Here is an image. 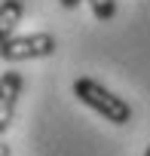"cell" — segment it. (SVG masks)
<instances>
[{
	"instance_id": "obj_1",
	"label": "cell",
	"mask_w": 150,
	"mask_h": 156,
	"mask_svg": "<svg viewBox=\"0 0 150 156\" xmlns=\"http://www.w3.org/2000/svg\"><path fill=\"white\" fill-rule=\"evenodd\" d=\"M73 95H77L86 107H92L95 113H101L107 122H113V126H129L132 122L129 101L113 95L107 86H101L98 80H92V76H77V80H73Z\"/></svg>"
},
{
	"instance_id": "obj_2",
	"label": "cell",
	"mask_w": 150,
	"mask_h": 156,
	"mask_svg": "<svg viewBox=\"0 0 150 156\" xmlns=\"http://www.w3.org/2000/svg\"><path fill=\"white\" fill-rule=\"evenodd\" d=\"M55 37L46 34V31H37V34H25V37H16L9 43H0V55L3 61H34V58H49L55 52Z\"/></svg>"
},
{
	"instance_id": "obj_3",
	"label": "cell",
	"mask_w": 150,
	"mask_h": 156,
	"mask_svg": "<svg viewBox=\"0 0 150 156\" xmlns=\"http://www.w3.org/2000/svg\"><path fill=\"white\" fill-rule=\"evenodd\" d=\"M22 89H25L22 73H19V70H6L3 80H0V135H3V132L12 126V119H16Z\"/></svg>"
},
{
	"instance_id": "obj_4",
	"label": "cell",
	"mask_w": 150,
	"mask_h": 156,
	"mask_svg": "<svg viewBox=\"0 0 150 156\" xmlns=\"http://www.w3.org/2000/svg\"><path fill=\"white\" fill-rule=\"evenodd\" d=\"M25 16V3L22 0H3V6H0V43H9L16 40V28Z\"/></svg>"
},
{
	"instance_id": "obj_5",
	"label": "cell",
	"mask_w": 150,
	"mask_h": 156,
	"mask_svg": "<svg viewBox=\"0 0 150 156\" xmlns=\"http://www.w3.org/2000/svg\"><path fill=\"white\" fill-rule=\"evenodd\" d=\"M89 6L98 22H110L116 16V0H89Z\"/></svg>"
},
{
	"instance_id": "obj_6",
	"label": "cell",
	"mask_w": 150,
	"mask_h": 156,
	"mask_svg": "<svg viewBox=\"0 0 150 156\" xmlns=\"http://www.w3.org/2000/svg\"><path fill=\"white\" fill-rule=\"evenodd\" d=\"M58 3H61V6H64V9H77V6H80V3H83V0H58Z\"/></svg>"
},
{
	"instance_id": "obj_7",
	"label": "cell",
	"mask_w": 150,
	"mask_h": 156,
	"mask_svg": "<svg viewBox=\"0 0 150 156\" xmlns=\"http://www.w3.org/2000/svg\"><path fill=\"white\" fill-rule=\"evenodd\" d=\"M0 156H9V147L3 144V147H0Z\"/></svg>"
},
{
	"instance_id": "obj_8",
	"label": "cell",
	"mask_w": 150,
	"mask_h": 156,
	"mask_svg": "<svg viewBox=\"0 0 150 156\" xmlns=\"http://www.w3.org/2000/svg\"><path fill=\"white\" fill-rule=\"evenodd\" d=\"M144 156H150V144H147V150H144Z\"/></svg>"
}]
</instances>
